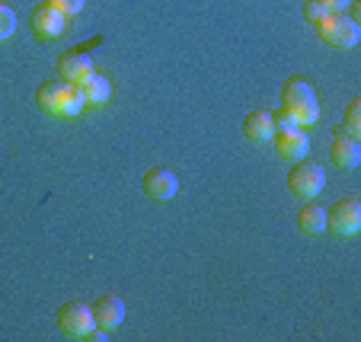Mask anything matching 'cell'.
I'll return each instance as SVG.
<instances>
[{"instance_id":"obj_1","label":"cell","mask_w":361,"mask_h":342,"mask_svg":"<svg viewBox=\"0 0 361 342\" xmlns=\"http://www.w3.org/2000/svg\"><path fill=\"white\" fill-rule=\"evenodd\" d=\"M35 106H39L45 116H80V109L87 103H83V93L77 83L71 80H61V77H51V80L39 83V90H35Z\"/></svg>"},{"instance_id":"obj_2","label":"cell","mask_w":361,"mask_h":342,"mask_svg":"<svg viewBox=\"0 0 361 342\" xmlns=\"http://www.w3.org/2000/svg\"><path fill=\"white\" fill-rule=\"evenodd\" d=\"M281 106L294 116V122L300 128H310L320 118V99H317V90L304 80V77H291L281 87Z\"/></svg>"},{"instance_id":"obj_3","label":"cell","mask_w":361,"mask_h":342,"mask_svg":"<svg viewBox=\"0 0 361 342\" xmlns=\"http://www.w3.org/2000/svg\"><path fill=\"white\" fill-rule=\"evenodd\" d=\"M314 29H317V35H320L326 45L342 48V51L355 48L358 45V39H361L358 23H355L352 16H345V13H326Z\"/></svg>"},{"instance_id":"obj_4","label":"cell","mask_w":361,"mask_h":342,"mask_svg":"<svg viewBox=\"0 0 361 342\" xmlns=\"http://www.w3.org/2000/svg\"><path fill=\"white\" fill-rule=\"evenodd\" d=\"M323 185H326V170H323L320 164H314V160L300 157L298 164L288 170V189L298 195V199H317L323 192Z\"/></svg>"},{"instance_id":"obj_5","label":"cell","mask_w":361,"mask_h":342,"mask_svg":"<svg viewBox=\"0 0 361 342\" xmlns=\"http://www.w3.org/2000/svg\"><path fill=\"white\" fill-rule=\"evenodd\" d=\"M55 320H58V329H61L68 339H87V333L96 326L93 310H90V304H83V301L61 304Z\"/></svg>"},{"instance_id":"obj_6","label":"cell","mask_w":361,"mask_h":342,"mask_svg":"<svg viewBox=\"0 0 361 342\" xmlns=\"http://www.w3.org/2000/svg\"><path fill=\"white\" fill-rule=\"evenodd\" d=\"M326 231L339 237H355L361 231V202L358 199H339L333 212H326Z\"/></svg>"},{"instance_id":"obj_7","label":"cell","mask_w":361,"mask_h":342,"mask_svg":"<svg viewBox=\"0 0 361 342\" xmlns=\"http://www.w3.org/2000/svg\"><path fill=\"white\" fill-rule=\"evenodd\" d=\"M29 29L35 32V39L51 42L68 29V16H64L61 10H55L51 4H39V7L29 13Z\"/></svg>"},{"instance_id":"obj_8","label":"cell","mask_w":361,"mask_h":342,"mask_svg":"<svg viewBox=\"0 0 361 342\" xmlns=\"http://www.w3.org/2000/svg\"><path fill=\"white\" fill-rule=\"evenodd\" d=\"M144 192H147V199H154V202H170L179 192V176L170 166H150V170L144 173Z\"/></svg>"},{"instance_id":"obj_9","label":"cell","mask_w":361,"mask_h":342,"mask_svg":"<svg viewBox=\"0 0 361 342\" xmlns=\"http://www.w3.org/2000/svg\"><path fill=\"white\" fill-rule=\"evenodd\" d=\"M55 71L61 80H71V83H80L87 80L90 74H93V58L83 51V48H68V51H61L55 61Z\"/></svg>"},{"instance_id":"obj_10","label":"cell","mask_w":361,"mask_h":342,"mask_svg":"<svg viewBox=\"0 0 361 342\" xmlns=\"http://www.w3.org/2000/svg\"><path fill=\"white\" fill-rule=\"evenodd\" d=\"M90 310H93V320L99 329H116L125 320V301L118 295H99L90 304Z\"/></svg>"},{"instance_id":"obj_11","label":"cell","mask_w":361,"mask_h":342,"mask_svg":"<svg viewBox=\"0 0 361 342\" xmlns=\"http://www.w3.org/2000/svg\"><path fill=\"white\" fill-rule=\"evenodd\" d=\"M329 160H333L339 170H355L361 164V144L358 138H348L345 131H336L333 144H329Z\"/></svg>"},{"instance_id":"obj_12","label":"cell","mask_w":361,"mask_h":342,"mask_svg":"<svg viewBox=\"0 0 361 342\" xmlns=\"http://www.w3.org/2000/svg\"><path fill=\"white\" fill-rule=\"evenodd\" d=\"M272 141H275V151H279L285 160H300V157H307V151H310V135H307L304 128L281 131V135H275Z\"/></svg>"},{"instance_id":"obj_13","label":"cell","mask_w":361,"mask_h":342,"mask_svg":"<svg viewBox=\"0 0 361 342\" xmlns=\"http://www.w3.org/2000/svg\"><path fill=\"white\" fill-rule=\"evenodd\" d=\"M243 135L250 138L252 144H266L275 138V128H272V116H269L266 109H252L246 112L243 118Z\"/></svg>"},{"instance_id":"obj_14","label":"cell","mask_w":361,"mask_h":342,"mask_svg":"<svg viewBox=\"0 0 361 342\" xmlns=\"http://www.w3.org/2000/svg\"><path fill=\"white\" fill-rule=\"evenodd\" d=\"M77 87H80L83 103H87V106H106V103H109V96H112L109 77H106V74H96V71L87 77V80L77 83Z\"/></svg>"},{"instance_id":"obj_15","label":"cell","mask_w":361,"mask_h":342,"mask_svg":"<svg viewBox=\"0 0 361 342\" xmlns=\"http://www.w3.org/2000/svg\"><path fill=\"white\" fill-rule=\"evenodd\" d=\"M298 227L304 233H323L326 231V208L320 205H304L298 212Z\"/></svg>"},{"instance_id":"obj_16","label":"cell","mask_w":361,"mask_h":342,"mask_svg":"<svg viewBox=\"0 0 361 342\" xmlns=\"http://www.w3.org/2000/svg\"><path fill=\"white\" fill-rule=\"evenodd\" d=\"M348 138H361V99H352L345 106V125H342Z\"/></svg>"},{"instance_id":"obj_17","label":"cell","mask_w":361,"mask_h":342,"mask_svg":"<svg viewBox=\"0 0 361 342\" xmlns=\"http://www.w3.org/2000/svg\"><path fill=\"white\" fill-rule=\"evenodd\" d=\"M272 116V128H275V135H281V131H291V128H300L298 122H294V116L285 109V106H279L275 112H269Z\"/></svg>"},{"instance_id":"obj_18","label":"cell","mask_w":361,"mask_h":342,"mask_svg":"<svg viewBox=\"0 0 361 342\" xmlns=\"http://www.w3.org/2000/svg\"><path fill=\"white\" fill-rule=\"evenodd\" d=\"M13 32H16V13H13V7H7V4L0 0V42L10 39Z\"/></svg>"},{"instance_id":"obj_19","label":"cell","mask_w":361,"mask_h":342,"mask_svg":"<svg viewBox=\"0 0 361 342\" xmlns=\"http://www.w3.org/2000/svg\"><path fill=\"white\" fill-rule=\"evenodd\" d=\"M329 10L323 7V0H304V20L310 23V26H317V23L326 16Z\"/></svg>"},{"instance_id":"obj_20","label":"cell","mask_w":361,"mask_h":342,"mask_svg":"<svg viewBox=\"0 0 361 342\" xmlns=\"http://www.w3.org/2000/svg\"><path fill=\"white\" fill-rule=\"evenodd\" d=\"M45 4H51L55 10H61L64 16H71V13H80L83 7H87V0H45Z\"/></svg>"},{"instance_id":"obj_21","label":"cell","mask_w":361,"mask_h":342,"mask_svg":"<svg viewBox=\"0 0 361 342\" xmlns=\"http://www.w3.org/2000/svg\"><path fill=\"white\" fill-rule=\"evenodd\" d=\"M348 4H352V0H323V7H326L329 13H342Z\"/></svg>"}]
</instances>
